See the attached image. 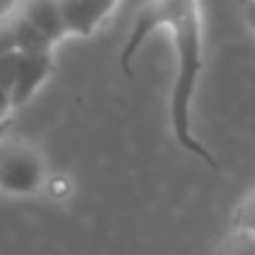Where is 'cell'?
<instances>
[{
  "instance_id": "obj_1",
  "label": "cell",
  "mask_w": 255,
  "mask_h": 255,
  "mask_svg": "<svg viewBox=\"0 0 255 255\" xmlns=\"http://www.w3.org/2000/svg\"><path fill=\"white\" fill-rule=\"evenodd\" d=\"M168 27L175 45V81L170 90V126L177 143L190 154L204 159L208 166L217 168L211 150L195 136L193 132V94L197 88V79L204 67L202 47V13L199 0H170L163 4H154L139 13L136 34L141 38H150L157 29Z\"/></svg>"
},
{
  "instance_id": "obj_2",
  "label": "cell",
  "mask_w": 255,
  "mask_h": 255,
  "mask_svg": "<svg viewBox=\"0 0 255 255\" xmlns=\"http://www.w3.org/2000/svg\"><path fill=\"white\" fill-rule=\"evenodd\" d=\"M45 184V159L31 141L20 136L0 139V190L31 195Z\"/></svg>"
},
{
  "instance_id": "obj_3",
  "label": "cell",
  "mask_w": 255,
  "mask_h": 255,
  "mask_svg": "<svg viewBox=\"0 0 255 255\" xmlns=\"http://www.w3.org/2000/svg\"><path fill=\"white\" fill-rule=\"evenodd\" d=\"M56 45L25 20L16 9L0 13V56L4 54H52Z\"/></svg>"
},
{
  "instance_id": "obj_4",
  "label": "cell",
  "mask_w": 255,
  "mask_h": 255,
  "mask_svg": "<svg viewBox=\"0 0 255 255\" xmlns=\"http://www.w3.org/2000/svg\"><path fill=\"white\" fill-rule=\"evenodd\" d=\"M119 0H58L67 36L88 38L115 11Z\"/></svg>"
},
{
  "instance_id": "obj_5",
  "label": "cell",
  "mask_w": 255,
  "mask_h": 255,
  "mask_svg": "<svg viewBox=\"0 0 255 255\" xmlns=\"http://www.w3.org/2000/svg\"><path fill=\"white\" fill-rule=\"evenodd\" d=\"M54 67L52 54H18L16 81L11 90V108L27 103L36 94V90L47 81Z\"/></svg>"
},
{
  "instance_id": "obj_6",
  "label": "cell",
  "mask_w": 255,
  "mask_h": 255,
  "mask_svg": "<svg viewBox=\"0 0 255 255\" xmlns=\"http://www.w3.org/2000/svg\"><path fill=\"white\" fill-rule=\"evenodd\" d=\"M11 7L54 45H58L67 36L58 0H16Z\"/></svg>"
},
{
  "instance_id": "obj_7",
  "label": "cell",
  "mask_w": 255,
  "mask_h": 255,
  "mask_svg": "<svg viewBox=\"0 0 255 255\" xmlns=\"http://www.w3.org/2000/svg\"><path fill=\"white\" fill-rule=\"evenodd\" d=\"M215 255H255V233L235 226L233 233L226 235L217 247Z\"/></svg>"
},
{
  "instance_id": "obj_8",
  "label": "cell",
  "mask_w": 255,
  "mask_h": 255,
  "mask_svg": "<svg viewBox=\"0 0 255 255\" xmlns=\"http://www.w3.org/2000/svg\"><path fill=\"white\" fill-rule=\"evenodd\" d=\"M242 13H244V20H247L249 29L255 34V0H244Z\"/></svg>"
},
{
  "instance_id": "obj_9",
  "label": "cell",
  "mask_w": 255,
  "mask_h": 255,
  "mask_svg": "<svg viewBox=\"0 0 255 255\" xmlns=\"http://www.w3.org/2000/svg\"><path fill=\"white\" fill-rule=\"evenodd\" d=\"M11 112V94L0 85V119H7Z\"/></svg>"
},
{
  "instance_id": "obj_10",
  "label": "cell",
  "mask_w": 255,
  "mask_h": 255,
  "mask_svg": "<svg viewBox=\"0 0 255 255\" xmlns=\"http://www.w3.org/2000/svg\"><path fill=\"white\" fill-rule=\"evenodd\" d=\"M9 130H11V119H0V139L7 136Z\"/></svg>"
},
{
  "instance_id": "obj_11",
  "label": "cell",
  "mask_w": 255,
  "mask_h": 255,
  "mask_svg": "<svg viewBox=\"0 0 255 255\" xmlns=\"http://www.w3.org/2000/svg\"><path fill=\"white\" fill-rule=\"evenodd\" d=\"M249 197H251V199H253V202H255V190H251V195H249Z\"/></svg>"
},
{
  "instance_id": "obj_12",
  "label": "cell",
  "mask_w": 255,
  "mask_h": 255,
  "mask_svg": "<svg viewBox=\"0 0 255 255\" xmlns=\"http://www.w3.org/2000/svg\"><path fill=\"white\" fill-rule=\"evenodd\" d=\"M7 119H9V117H7Z\"/></svg>"
}]
</instances>
